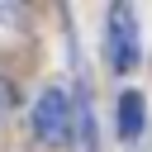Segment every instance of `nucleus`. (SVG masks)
<instances>
[{
    "label": "nucleus",
    "instance_id": "f257e3e1",
    "mask_svg": "<svg viewBox=\"0 0 152 152\" xmlns=\"http://www.w3.org/2000/svg\"><path fill=\"white\" fill-rule=\"evenodd\" d=\"M33 138L43 147H66L71 142V100H66V90L48 86L33 100Z\"/></svg>",
    "mask_w": 152,
    "mask_h": 152
},
{
    "label": "nucleus",
    "instance_id": "f03ea898",
    "mask_svg": "<svg viewBox=\"0 0 152 152\" xmlns=\"http://www.w3.org/2000/svg\"><path fill=\"white\" fill-rule=\"evenodd\" d=\"M104 52H109V66L114 71H128L138 62V19H133V5H114L109 19H104Z\"/></svg>",
    "mask_w": 152,
    "mask_h": 152
},
{
    "label": "nucleus",
    "instance_id": "7ed1b4c3",
    "mask_svg": "<svg viewBox=\"0 0 152 152\" xmlns=\"http://www.w3.org/2000/svg\"><path fill=\"white\" fill-rule=\"evenodd\" d=\"M138 128H142V95L138 90H124L119 95V133L124 138H138Z\"/></svg>",
    "mask_w": 152,
    "mask_h": 152
}]
</instances>
